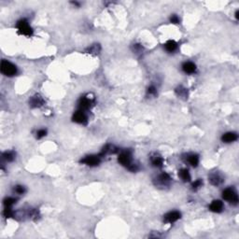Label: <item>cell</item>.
<instances>
[{"label":"cell","mask_w":239,"mask_h":239,"mask_svg":"<svg viewBox=\"0 0 239 239\" xmlns=\"http://www.w3.org/2000/svg\"><path fill=\"white\" fill-rule=\"evenodd\" d=\"M16 26H17L19 34L23 35V36H27V37H31L33 35V29L31 28V26L29 25L28 22L25 19L20 20L17 23Z\"/></svg>","instance_id":"cell-1"},{"label":"cell","mask_w":239,"mask_h":239,"mask_svg":"<svg viewBox=\"0 0 239 239\" xmlns=\"http://www.w3.org/2000/svg\"><path fill=\"white\" fill-rule=\"evenodd\" d=\"M1 72L8 77H11L17 73V67L10 62L3 60L1 62Z\"/></svg>","instance_id":"cell-2"},{"label":"cell","mask_w":239,"mask_h":239,"mask_svg":"<svg viewBox=\"0 0 239 239\" xmlns=\"http://www.w3.org/2000/svg\"><path fill=\"white\" fill-rule=\"evenodd\" d=\"M222 197L224 198V200H226L232 204H237L238 202V196L236 192L234 191V189L232 188H228V189H225L222 192Z\"/></svg>","instance_id":"cell-3"},{"label":"cell","mask_w":239,"mask_h":239,"mask_svg":"<svg viewBox=\"0 0 239 239\" xmlns=\"http://www.w3.org/2000/svg\"><path fill=\"white\" fill-rule=\"evenodd\" d=\"M100 155H90V156H86L84 159H82L80 161V162L85 163L89 166H98L100 162Z\"/></svg>","instance_id":"cell-4"},{"label":"cell","mask_w":239,"mask_h":239,"mask_svg":"<svg viewBox=\"0 0 239 239\" xmlns=\"http://www.w3.org/2000/svg\"><path fill=\"white\" fill-rule=\"evenodd\" d=\"M118 161L119 162L123 164V166L128 167L130 164L132 163V158H131V154L129 152H122L121 154L119 155L118 157Z\"/></svg>","instance_id":"cell-5"},{"label":"cell","mask_w":239,"mask_h":239,"mask_svg":"<svg viewBox=\"0 0 239 239\" xmlns=\"http://www.w3.org/2000/svg\"><path fill=\"white\" fill-rule=\"evenodd\" d=\"M73 121L80 124H85L87 123V117L83 110L80 109L77 112H75V114L73 115Z\"/></svg>","instance_id":"cell-6"},{"label":"cell","mask_w":239,"mask_h":239,"mask_svg":"<svg viewBox=\"0 0 239 239\" xmlns=\"http://www.w3.org/2000/svg\"><path fill=\"white\" fill-rule=\"evenodd\" d=\"M180 217H181V214L178 211H171L164 216L163 220L166 222H168V223H173V222H175L177 219H180Z\"/></svg>","instance_id":"cell-7"},{"label":"cell","mask_w":239,"mask_h":239,"mask_svg":"<svg viewBox=\"0 0 239 239\" xmlns=\"http://www.w3.org/2000/svg\"><path fill=\"white\" fill-rule=\"evenodd\" d=\"M92 104H93V101L91 99L86 96H83L80 98V100L79 102V107H80V110H87L91 108Z\"/></svg>","instance_id":"cell-8"},{"label":"cell","mask_w":239,"mask_h":239,"mask_svg":"<svg viewBox=\"0 0 239 239\" xmlns=\"http://www.w3.org/2000/svg\"><path fill=\"white\" fill-rule=\"evenodd\" d=\"M209 181L214 186H219L223 182V177L219 173H214L209 177Z\"/></svg>","instance_id":"cell-9"},{"label":"cell","mask_w":239,"mask_h":239,"mask_svg":"<svg viewBox=\"0 0 239 239\" xmlns=\"http://www.w3.org/2000/svg\"><path fill=\"white\" fill-rule=\"evenodd\" d=\"M43 104H44V100L38 95L33 96L31 99H30V106H31L32 108H39V107L42 106Z\"/></svg>","instance_id":"cell-10"},{"label":"cell","mask_w":239,"mask_h":239,"mask_svg":"<svg viewBox=\"0 0 239 239\" xmlns=\"http://www.w3.org/2000/svg\"><path fill=\"white\" fill-rule=\"evenodd\" d=\"M209 209L213 212L219 213V212L222 211V209H223V204L219 200H215L211 203L210 205H209Z\"/></svg>","instance_id":"cell-11"},{"label":"cell","mask_w":239,"mask_h":239,"mask_svg":"<svg viewBox=\"0 0 239 239\" xmlns=\"http://www.w3.org/2000/svg\"><path fill=\"white\" fill-rule=\"evenodd\" d=\"M236 139H237V134L235 133H233V132H229V133L224 134L221 137V140L225 143H231V142L235 141Z\"/></svg>","instance_id":"cell-12"},{"label":"cell","mask_w":239,"mask_h":239,"mask_svg":"<svg viewBox=\"0 0 239 239\" xmlns=\"http://www.w3.org/2000/svg\"><path fill=\"white\" fill-rule=\"evenodd\" d=\"M182 69L187 74H192L194 71L196 70V66L191 62H186V63L183 64Z\"/></svg>","instance_id":"cell-13"},{"label":"cell","mask_w":239,"mask_h":239,"mask_svg":"<svg viewBox=\"0 0 239 239\" xmlns=\"http://www.w3.org/2000/svg\"><path fill=\"white\" fill-rule=\"evenodd\" d=\"M158 184H161V185H167L169 182H170V180H171V177H170V176L168 175V174H166V173H162V174H161L159 177H158Z\"/></svg>","instance_id":"cell-14"},{"label":"cell","mask_w":239,"mask_h":239,"mask_svg":"<svg viewBox=\"0 0 239 239\" xmlns=\"http://www.w3.org/2000/svg\"><path fill=\"white\" fill-rule=\"evenodd\" d=\"M176 94L178 97H180V98H188V91H187V89L183 88L182 86H179L176 89Z\"/></svg>","instance_id":"cell-15"},{"label":"cell","mask_w":239,"mask_h":239,"mask_svg":"<svg viewBox=\"0 0 239 239\" xmlns=\"http://www.w3.org/2000/svg\"><path fill=\"white\" fill-rule=\"evenodd\" d=\"M188 162L191 166L196 167L198 166V162H199V157L198 155L196 154H191L190 156H188Z\"/></svg>","instance_id":"cell-16"},{"label":"cell","mask_w":239,"mask_h":239,"mask_svg":"<svg viewBox=\"0 0 239 239\" xmlns=\"http://www.w3.org/2000/svg\"><path fill=\"white\" fill-rule=\"evenodd\" d=\"M152 162L153 164V166H156V167H162V163H163V160L161 156L159 155H155L152 158Z\"/></svg>","instance_id":"cell-17"},{"label":"cell","mask_w":239,"mask_h":239,"mask_svg":"<svg viewBox=\"0 0 239 239\" xmlns=\"http://www.w3.org/2000/svg\"><path fill=\"white\" fill-rule=\"evenodd\" d=\"M179 177L182 179L183 181L187 182V181H190L191 180V176H190V173L188 171V169H181L178 173Z\"/></svg>","instance_id":"cell-18"},{"label":"cell","mask_w":239,"mask_h":239,"mask_svg":"<svg viewBox=\"0 0 239 239\" xmlns=\"http://www.w3.org/2000/svg\"><path fill=\"white\" fill-rule=\"evenodd\" d=\"M177 48V42L174 41V40H168V41L166 43V49L167 52H174Z\"/></svg>","instance_id":"cell-19"},{"label":"cell","mask_w":239,"mask_h":239,"mask_svg":"<svg viewBox=\"0 0 239 239\" xmlns=\"http://www.w3.org/2000/svg\"><path fill=\"white\" fill-rule=\"evenodd\" d=\"M101 48H100V45L99 44H95L91 48L88 49V52L89 53H94V54H97L99 52H100Z\"/></svg>","instance_id":"cell-20"},{"label":"cell","mask_w":239,"mask_h":239,"mask_svg":"<svg viewBox=\"0 0 239 239\" xmlns=\"http://www.w3.org/2000/svg\"><path fill=\"white\" fill-rule=\"evenodd\" d=\"M14 158H15V155H14V153H13L12 152H5V153L3 154V159L6 160V161H8V162H11V161H13Z\"/></svg>","instance_id":"cell-21"},{"label":"cell","mask_w":239,"mask_h":239,"mask_svg":"<svg viewBox=\"0 0 239 239\" xmlns=\"http://www.w3.org/2000/svg\"><path fill=\"white\" fill-rule=\"evenodd\" d=\"M16 203V199H14V198H11V197H9V198H6L5 200H4V205H5V206H9V207H10L13 204H15Z\"/></svg>","instance_id":"cell-22"},{"label":"cell","mask_w":239,"mask_h":239,"mask_svg":"<svg viewBox=\"0 0 239 239\" xmlns=\"http://www.w3.org/2000/svg\"><path fill=\"white\" fill-rule=\"evenodd\" d=\"M12 215H13V212L11 211L10 207L6 206L5 210H4V216H5L6 218H10V217H12Z\"/></svg>","instance_id":"cell-23"},{"label":"cell","mask_w":239,"mask_h":239,"mask_svg":"<svg viewBox=\"0 0 239 239\" xmlns=\"http://www.w3.org/2000/svg\"><path fill=\"white\" fill-rule=\"evenodd\" d=\"M202 184H203V182H202V180L201 179H197L196 181H194L193 183H192V189L193 190H197L198 188H200L201 186H202Z\"/></svg>","instance_id":"cell-24"},{"label":"cell","mask_w":239,"mask_h":239,"mask_svg":"<svg viewBox=\"0 0 239 239\" xmlns=\"http://www.w3.org/2000/svg\"><path fill=\"white\" fill-rule=\"evenodd\" d=\"M14 191H15V192H16V193H18V194H23V193L25 191V189H24V187H23V186L18 185V186H16V187H15Z\"/></svg>","instance_id":"cell-25"},{"label":"cell","mask_w":239,"mask_h":239,"mask_svg":"<svg viewBox=\"0 0 239 239\" xmlns=\"http://www.w3.org/2000/svg\"><path fill=\"white\" fill-rule=\"evenodd\" d=\"M46 134H47V131L44 130V129H41V130H39V131H37V138H42V137H44L45 136H46Z\"/></svg>","instance_id":"cell-26"},{"label":"cell","mask_w":239,"mask_h":239,"mask_svg":"<svg viewBox=\"0 0 239 239\" xmlns=\"http://www.w3.org/2000/svg\"><path fill=\"white\" fill-rule=\"evenodd\" d=\"M148 95H156L157 94V90L154 86H151V87H148Z\"/></svg>","instance_id":"cell-27"},{"label":"cell","mask_w":239,"mask_h":239,"mask_svg":"<svg viewBox=\"0 0 239 239\" xmlns=\"http://www.w3.org/2000/svg\"><path fill=\"white\" fill-rule=\"evenodd\" d=\"M170 22L172 23H179V18L177 16V15H172L170 18Z\"/></svg>","instance_id":"cell-28"},{"label":"cell","mask_w":239,"mask_h":239,"mask_svg":"<svg viewBox=\"0 0 239 239\" xmlns=\"http://www.w3.org/2000/svg\"><path fill=\"white\" fill-rule=\"evenodd\" d=\"M143 50L142 46H140L139 44H136V45H134V52H141Z\"/></svg>","instance_id":"cell-29"},{"label":"cell","mask_w":239,"mask_h":239,"mask_svg":"<svg viewBox=\"0 0 239 239\" xmlns=\"http://www.w3.org/2000/svg\"><path fill=\"white\" fill-rule=\"evenodd\" d=\"M71 3H72L73 5H75V6H77V7H80V3H79V2L75 1V2H71Z\"/></svg>","instance_id":"cell-30"},{"label":"cell","mask_w":239,"mask_h":239,"mask_svg":"<svg viewBox=\"0 0 239 239\" xmlns=\"http://www.w3.org/2000/svg\"><path fill=\"white\" fill-rule=\"evenodd\" d=\"M235 17H236V19H238V10L235 12Z\"/></svg>","instance_id":"cell-31"}]
</instances>
